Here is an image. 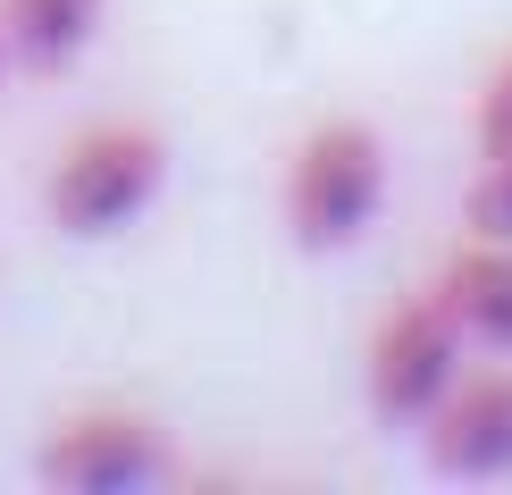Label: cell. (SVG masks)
Returning <instances> with one entry per match:
<instances>
[{
    "instance_id": "1",
    "label": "cell",
    "mask_w": 512,
    "mask_h": 495,
    "mask_svg": "<svg viewBox=\"0 0 512 495\" xmlns=\"http://www.w3.org/2000/svg\"><path fill=\"white\" fill-rule=\"evenodd\" d=\"M387 210V143L361 118H319L286 160V235L303 252H345Z\"/></svg>"
},
{
    "instance_id": "2",
    "label": "cell",
    "mask_w": 512,
    "mask_h": 495,
    "mask_svg": "<svg viewBox=\"0 0 512 495\" xmlns=\"http://www.w3.org/2000/svg\"><path fill=\"white\" fill-rule=\"evenodd\" d=\"M160 135L135 118H110V126H84V135L59 152L51 168V227L76 235V244H93V235H118L126 219H143V202L160 193Z\"/></svg>"
},
{
    "instance_id": "3",
    "label": "cell",
    "mask_w": 512,
    "mask_h": 495,
    "mask_svg": "<svg viewBox=\"0 0 512 495\" xmlns=\"http://www.w3.org/2000/svg\"><path fill=\"white\" fill-rule=\"evenodd\" d=\"M462 344H471V336L454 328V311L437 303V286L412 294V303H395V311L370 328V353H361L370 412L387 420V428H420L445 395H454V378H462Z\"/></svg>"
},
{
    "instance_id": "4",
    "label": "cell",
    "mask_w": 512,
    "mask_h": 495,
    "mask_svg": "<svg viewBox=\"0 0 512 495\" xmlns=\"http://www.w3.org/2000/svg\"><path fill=\"white\" fill-rule=\"evenodd\" d=\"M42 487L59 495H135L168 479V437L135 412H84L42 445Z\"/></svg>"
},
{
    "instance_id": "5",
    "label": "cell",
    "mask_w": 512,
    "mask_h": 495,
    "mask_svg": "<svg viewBox=\"0 0 512 495\" xmlns=\"http://www.w3.org/2000/svg\"><path fill=\"white\" fill-rule=\"evenodd\" d=\"M437 479H512V361L504 370H462L454 395L420 420Z\"/></svg>"
},
{
    "instance_id": "6",
    "label": "cell",
    "mask_w": 512,
    "mask_h": 495,
    "mask_svg": "<svg viewBox=\"0 0 512 495\" xmlns=\"http://www.w3.org/2000/svg\"><path fill=\"white\" fill-rule=\"evenodd\" d=\"M437 303L454 311V328L487 344V353L512 361V244H487V235H462L454 261L437 269Z\"/></svg>"
},
{
    "instance_id": "7",
    "label": "cell",
    "mask_w": 512,
    "mask_h": 495,
    "mask_svg": "<svg viewBox=\"0 0 512 495\" xmlns=\"http://www.w3.org/2000/svg\"><path fill=\"white\" fill-rule=\"evenodd\" d=\"M93 26H101V0H0L9 59H26V68H68L93 42Z\"/></svg>"
},
{
    "instance_id": "8",
    "label": "cell",
    "mask_w": 512,
    "mask_h": 495,
    "mask_svg": "<svg viewBox=\"0 0 512 495\" xmlns=\"http://www.w3.org/2000/svg\"><path fill=\"white\" fill-rule=\"evenodd\" d=\"M462 227L487 244H512V160H479L471 193H462Z\"/></svg>"
},
{
    "instance_id": "9",
    "label": "cell",
    "mask_w": 512,
    "mask_h": 495,
    "mask_svg": "<svg viewBox=\"0 0 512 495\" xmlns=\"http://www.w3.org/2000/svg\"><path fill=\"white\" fill-rule=\"evenodd\" d=\"M471 143H479V160H512V51L487 68L479 101H471Z\"/></svg>"
},
{
    "instance_id": "10",
    "label": "cell",
    "mask_w": 512,
    "mask_h": 495,
    "mask_svg": "<svg viewBox=\"0 0 512 495\" xmlns=\"http://www.w3.org/2000/svg\"><path fill=\"white\" fill-rule=\"evenodd\" d=\"M0 76H9V34H0Z\"/></svg>"
}]
</instances>
